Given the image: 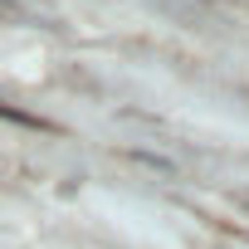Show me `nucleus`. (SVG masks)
<instances>
[{
	"mask_svg": "<svg viewBox=\"0 0 249 249\" xmlns=\"http://www.w3.org/2000/svg\"><path fill=\"white\" fill-rule=\"evenodd\" d=\"M0 117H5V122H20V127H30V132H54L49 117H35V112H25V107H5V103H0Z\"/></svg>",
	"mask_w": 249,
	"mask_h": 249,
	"instance_id": "f257e3e1",
	"label": "nucleus"
}]
</instances>
